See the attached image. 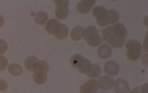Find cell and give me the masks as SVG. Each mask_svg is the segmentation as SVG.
<instances>
[{
	"instance_id": "cell-28",
	"label": "cell",
	"mask_w": 148,
	"mask_h": 93,
	"mask_svg": "<svg viewBox=\"0 0 148 93\" xmlns=\"http://www.w3.org/2000/svg\"><path fill=\"white\" fill-rule=\"evenodd\" d=\"M98 93H112L106 92H98Z\"/></svg>"
},
{
	"instance_id": "cell-5",
	"label": "cell",
	"mask_w": 148,
	"mask_h": 93,
	"mask_svg": "<svg viewBox=\"0 0 148 93\" xmlns=\"http://www.w3.org/2000/svg\"><path fill=\"white\" fill-rule=\"evenodd\" d=\"M92 14L99 26L103 27L109 24L108 12L104 7L99 6L95 7L92 11Z\"/></svg>"
},
{
	"instance_id": "cell-18",
	"label": "cell",
	"mask_w": 148,
	"mask_h": 93,
	"mask_svg": "<svg viewBox=\"0 0 148 93\" xmlns=\"http://www.w3.org/2000/svg\"><path fill=\"white\" fill-rule=\"evenodd\" d=\"M48 19L47 14L45 12H41L37 14L35 16L34 20L38 24L43 25L45 24Z\"/></svg>"
},
{
	"instance_id": "cell-14",
	"label": "cell",
	"mask_w": 148,
	"mask_h": 93,
	"mask_svg": "<svg viewBox=\"0 0 148 93\" xmlns=\"http://www.w3.org/2000/svg\"><path fill=\"white\" fill-rule=\"evenodd\" d=\"M112 53V48L106 44L101 45L98 49V55L100 58L103 59H106L109 57Z\"/></svg>"
},
{
	"instance_id": "cell-23",
	"label": "cell",
	"mask_w": 148,
	"mask_h": 93,
	"mask_svg": "<svg viewBox=\"0 0 148 93\" xmlns=\"http://www.w3.org/2000/svg\"><path fill=\"white\" fill-rule=\"evenodd\" d=\"M8 49V45L7 42L4 40L0 39V54L5 53Z\"/></svg>"
},
{
	"instance_id": "cell-6",
	"label": "cell",
	"mask_w": 148,
	"mask_h": 93,
	"mask_svg": "<svg viewBox=\"0 0 148 93\" xmlns=\"http://www.w3.org/2000/svg\"><path fill=\"white\" fill-rule=\"evenodd\" d=\"M53 1L57 8L55 14L56 17L60 20L65 19L69 14V10L68 8L69 1L68 0H55Z\"/></svg>"
},
{
	"instance_id": "cell-17",
	"label": "cell",
	"mask_w": 148,
	"mask_h": 93,
	"mask_svg": "<svg viewBox=\"0 0 148 93\" xmlns=\"http://www.w3.org/2000/svg\"><path fill=\"white\" fill-rule=\"evenodd\" d=\"M39 60L35 56H30L26 59L25 65L26 69L31 72H34V68L36 62Z\"/></svg>"
},
{
	"instance_id": "cell-16",
	"label": "cell",
	"mask_w": 148,
	"mask_h": 93,
	"mask_svg": "<svg viewBox=\"0 0 148 93\" xmlns=\"http://www.w3.org/2000/svg\"><path fill=\"white\" fill-rule=\"evenodd\" d=\"M69 30L67 27L64 24H61L57 32L54 35L56 39L59 40H63L68 36Z\"/></svg>"
},
{
	"instance_id": "cell-1",
	"label": "cell",
	"mask_w": 148,
	"mask_h": 93,
	"mask_svg": "<svg viewBox=\"0 0 148 93\" xmlns=\"http://www.w3.org/2000/svg\"><path fill=\"white\" fill-rule=\"evenodd\" d=\"M101 34L104 42L109 43L114 48H119L124 45L127 30L123 24L118 23L106 27Z\"/></svg>"
},
{
	"instance_id": "cell-4",
	"label": "cell",
	"mask_w": 148,
	"mask_h": 93,
	"mask_svg": "<svg viewBox=\"0 0 148 93\" xmlns=\"http://www.w3.org/2000/svg\"><path fill=\"white\" fill-rule=\"evenodd\" d=\"M125 47L126 56L129 59L135 61L140 58L142 49L139 42L134 40H129L127 41Z\"/></svg>"
},
{
	"instance_id": "cell-8",
	"label": "cell",
	"mask_w": 148,
	"mask_h": 93,
	"mask_svg": "<svg viewBox=\"0 0 148 93\" xmlns=\"http://www.w3.org/2000/svg\"><path fill=\"white\" fill-rule=\"evenodd\" d=\"M96 1L95 0H83L79 2L77 8L78 12L82 15L88 13L95 5Z\"/></svg>"
},
{
	"instance_id": "cell-15",
	"label": "cell",
	"mask_w": 148,
	"mask_h": 93,
	"mask_svg": "<svg viewBox=\"0 0 148 93\" xmlns=\"http://www.w3.org/2000/svg\"><path fill=\"white\" fill-rule=\"evenodd\" d=\"M84 28L81 26H77L72 31L71 34V39L75 41L81 40L83 37Z\"/></svg>"
},
{
	"instance_id": "cell-22",
	"label": "cell",
	"mask_w": 148,
	"mask_h": 93,
	"mask_svg": "<svg viewBox=\"0 0 148 93\" xmlns=\"http://www.w3.org/2000/svg\"><path fill=\"white\" fill-rule=\"evenodd\" d=\"M8 64V61L7 58L3 56L0 55V71L6 69Z\"/></svg>"
},
{
	"instance_id": "cell-20",
	"label": "cell",
	"mask_w": 148,
	"mask_h": 93,
	"mask_svg": "<svg viewBox=\"0 0 148 93\" xmlns=\"http://www.w3.org/2000/svg\"><path fill=\"white\" fill-rule=\"evenodd\" d=\"M108 12L110 24H113L119 21V16L116 11L111 9L109 10Z\"/></svg>"
},
{
	"instance_id": "cell-3",
	"label": "cell",
	"mask_w": 148,
	"mask_h": 93,
	"mask_svg": "<svg viewBox=\"0 0 148 93\" xmlns=\"http://www.w3.org/2000/svg\"><path fill=\"white\" fill-rule=\"evenodd\" d=\"M83 37L87 44L92 47L97 46L102 42L101 37L97 28L93 26H88L84 29Z\"/></svg>"
},
{
	"instance_id": "cell-11",
	"label": "cell",
	"mask_w": 148,
	"mask_h": 93,
	"mask_svg": "<svg viewBox=\"0 0 148 93\" xmlns=\"http://www.w3.org/2000/svg\"><path fill=\"white\" fill-rule=\"evenodd\" d=\"M114 90L116 93H128L130 90V87L126 80L119 78L115 81Z\"/></svg>"
},
{
	"instance_id": "cell-21",
	"label": "cell",
	"mask_w": 148,
	"mask_h": 93,
	"mask_svg": "<svg viewBox=\"0 0 148 93\" xmlns=\"http://www.w3.org/2000/svg\"><path fill=\"white\" fill-rule=\"evenodd\" d=\"M101 73V70L100 67L98 65L92 64V68L89 74L87 75L92 78L98 77Z\"/></svg>"
},
{
	"instance_id": "cell-12",
	"label": "cell",
	"mask_w": 148,
	"mask_h": 93,
	"mask_svg": "<svg viewBox=\"0 0 148 93\" xmlns=\"http://www.w3.org/2000/svg\"><path fill=\"white\" fill-rule=\"evenodd\" d=\"M48 71L47 70L41 69L34 72L33 78L35 82L40 85L44 83L47 80V73Z\"/></svg>"
},
{
	"instance_id": "cell-10",
	"label": "cell",
	"mask_w": 148,
	"mask_h": 93,
	"mask_svg": "<svg viewBox=\"0 0 148 93\" xmlns=\"http://www.w3.org/2000/svg\"><path fill=\"white\" fill-rule=\"evenodd\" d=\"M114 84V79L108 76H103L99 79L98 86L99 88L104 91H108L111 89Z\"/></svg>"
},
{
	"instance_id": "cell-27",
	"label": "cell",
	"mask_w": 148,
	"mask_h": 93,
	"mask_svg": "<svg viewBox=\"0 0 148 93\" xmlns=\"http://www.w3.org/2000/svg\"><path fill=\"white\" fill-rule=\"evenodd\" d=\"M5 22L4 19L2 16L0 15V28L4 25Z\"/></svg>"
},
{
	"instance_id": "cell-26",
	"label": "cell",
	"mask_w": 148,
	"mask_h": 93,
	"mask_svg": "<svg viewBox=\"0 0 148 93\" xmlns=\"http://www.w3.org/2000/svg\"><path fill=\"white\" fill-rule=\"evenodd\" d=\"M130 93H141L140 90V88L136 87L133 88L130 91Z\"/></svg>"
},
{
	"instance_id": "cell-19",
	"label": "cell",
	"mask_w": 148,
	"mask_h": 93,
	"mask_svg": "<svg viewBox=\"0 0 148 93\" xmlns=\"http://www.w3.org/2000/svg\"><path fill=\"white\" fill-rule=\"evenodd\" d=\"M9 73L13 76H19L22 73L23 69L21 66L18 64L12 63L8 68Z\"/></svg>"
},
{
	"instance_id": "cell-9",
	"label": "cell",
	"mask_w": 148,
	"mask_h": 93,
	"mask_svg": "<svg viewBox=\"0 0 148 93\" xmlns=\"http://www.w3.org/2000/svg\"><path fill=\"white\" fill-rule=\"evenodd\" d=\"M104 72L112 77L116 76L119 71V66L117 63L112 60L107 62L105 64L103 68Z\"/></svg>"
},
{
	"instance_id": "cell-13",
	"label": "cell",
	"mask_w": 148,
	"mask_h": 93,
	"mask_svg": "<svg viewBox=\"0 0 148 93\" xmlns=\"http://www.w3.org/2000/svg\"><path fill=\"white\" fill-rule=\"evenodd\" d=\"M61 24V23L57 20L55 19H51L46 24L45 29L49 34L54 35Z\"/></svg>"
},
{
	"instance_id": "cell-7",
	"label": "cell",
	"mask_w": 148,
	"mask_h": 93,
	"mask_svg": "<svg viewBox=\"0 0 148 93\" xmlns=\"http://www.w3.org/2000/svg\"><path fill=\"white\" fill-rule=\"evenodd\" d=\"M99 88L96 80L90 79L87 81L80 87V93H96Z\"/></svg>"
},
{
	"instance_id": "cell-2",
	"label": "cell",
	"mask_w": 148,
	"mask_h": 93,
	"mask_svg": "<svg viewBox=\"0 0 148 93\" xmlns=\"http://www.w3.org/2000/svg\"><path fill=\"white\" fill-rule=\"evenodd\" d=\"M71 63L80 72L87 75L90 73L92 67V64L90 61L79 54L73 56L71 59Z\"/></svg>"
},
{
	"instance_id": "cell-25",
	"label": "cell",
	"mask_w": 148,
	"mask_h": 93,
	"mask_svg": "<svg viewBox=\"0 0 148 93\" xmlns=\"http://www.w3.org/2000/svg\"><path fill=\"white\" fill-rule=\"evenodd\" d=\"M141 93H148V84L146 83L143 85L140 88Z\"/></svg>"
},
{
	"instance_id": "cell-24",
	"label": "cell",
	"mask_w": 148,
	"mask_h": 93,
	"mask_svg": "<svg viewBox=\"0 0 148 93\" xmlns=\"http://www.w3.org/2000/svg\"><path fill=\"white\" fill-rule=\"evenodd\" d=\"M8 86L7 81L3 79H0V91H5Z\"/></svg>"
}]
</instances>
